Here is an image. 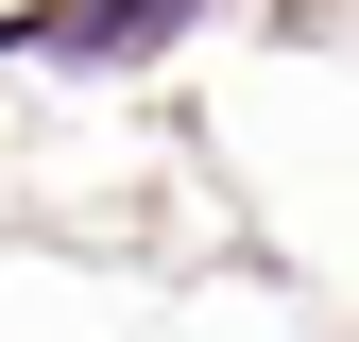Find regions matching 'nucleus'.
Segmentation results:
<instances>
[{
	"label": "nucleus",
	"mask_w": 359,
	"mask_h": 342,
	"mask_svg": "<svg viewBox=\"0 0 359 342\" xmlns=\"http://www.w3.org/2000/svg\"><path fill=\"white\" fill-rule=\"evenodd\" d=\"M154 34H189V0H52V18H18V52H154Z\"/></svg>",
	"instance_id": "obj_1"
}]
</instances>
